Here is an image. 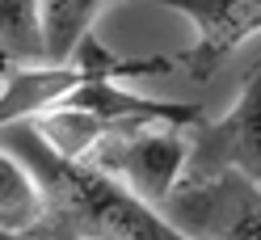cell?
<instances>
[{"instance_id":"6da1fadb","label":"cell","mask_w":261,"mask_h":240,"mask_svg":"<svg viewBox=\"0 0 261 240\" xmlns=\"http://www.w3.org/2000/svg\"><path fill=\"white\" fill-rule=\"evenodd\" d=\"M0 148H9L38 177L46 194L42 228H55L59 240H194L110 173L89 160L59 156L30 122L0 126Z\"/></svg>"},{"instance_id":"7a4b0ae2","label":"cell","mask_w":261,"mask_h":240,"mask_svg":"<svg viewBox=\"0 0 261 240\" xmlns=\"http://www.w3.org/2000/svg\"><path fill=\"white\" fill-rule=\"evenodd\" d=\"M177 63L173 55H143V59H122L106 51L93 34L80 38L76 55L68 63H42V68H9L0 85V126L9 122H30L42 110L59 105L72 89L89 80H122V76H165Z\"/></svg>"},{"instance_id":"3957f363","label":"cell","mask_w":261,"mask_h":240,"mask_svg":"<svg viewBox=\"0 0 261 240\" xmlns=\"http://www.w3.org/2000/svg\"><path fill=\"white\" fill-rule=\"evenodd\" d=\"M93 169L122 181L135 198L165 206L181 185L190 165V135L186 126H135V131L106 135L89 156Z\"/></svg>"},{"instance_id":"277c9868","label":"cell","mask_w":261,"mask_h":240,"mask_svg":"<svg viewBox=\"0 0 261 240\" xmlns=\"http://www.w3.org/2000/svg\"><path fill=\"white\" fill-rule=\"evenodd\" d=\"M219 173H240L261 185V59L249 68L232 110L198 139H190V165L181 181H206Z\"/></svg>"},{"instance_id":"5b68a950","label":"cell","mask_w":261,"mask_h":240,"mask_svg":"<svg viewBox=\"0 0 261 240\" xmlns=\"http://www.w3.org/2000/svg\"><path fill=\"white\" fill-rule=\"evenodd\" d=\"M173 223L194 240H261V185L240 173L173 190Z\"/></svg>"},{"instance_id":"8992f818","label":"cell","mask_w":261,"mask_h":240,"mask_svg":"<svg viewBox=\"0 0 261 240\" xmlns=\"http://www.w3.org/2000/svg\"><path fill=\"white\" fill-rule=\"evenodd\" d=\"M190 17L194 42L177 51L173 63L190 68V80H211L253 34H261V0H156Z\"/></svg>"},{"instance_id":"52a82bcc","label":"cell","mask_w":261,"mask_h":240,"mask_svg":"<svg viewBox=\"0 0 261 240\" xmlns=\"http://www.w3.org/2000/svg\"><path fill=\"white\" fill-rule=\"evenodd\" d=\"M46 223V194L9 148H0V228L13 236H30Z\"/></svg>"},{"instance_id":"ba28073f","label":"cell","mask_w":261,"mask_h":240,"mask_svg":"<svg viewBox=\"0 0 261 240\" xmlns=\"http://www.w3.org/2000/svg\"><path fill=\"white\" fill-rule=\"evenodd\" d=\"M106 0H38L42 17V63H68L80 38L93 30Z\"/></svg>"},{"instance_id":"9c48e42d","label":"cell","mask_w":261,"mask_h":240,"mask_svg":"<svg viewBox=\"0 0 261 240\" xmlns=\"http://www.w3.org/2000/svg\"><path fill=\"white\" fill-rule=\"evenodd\" d=\"M0 55L9 63H38L42 59L38 0H0Z\"/></svg>"},{"instance_id":"30bf717a","label":"cell","mask_w":261,"mask_h":240,"mask_svg":"<svg viewBox=\"0 0 261 240\" xmlns=\"http://www.w3.org/2000/svg\"><path fill=\"white\" fill-rule=\"evenodd\" d=\"M5 76H9V59L0 55V85H5Z\"/></svg>"},{"instance_id":"8fae6325","label":"cell","mask_w":261,"mask_h":240,"mask_svg":"<svg viewBox=\"0 0 261 240\" xmlns=\"http://www.w3.org/2000/svg\"><path fill=\"white\" fill-rule=\"evenodd\" d=\"M0 240H30V236H13V232H5V228H0Z\"/></svg>"}]
</instances>
